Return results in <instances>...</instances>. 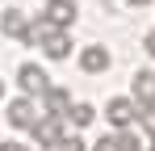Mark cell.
<instances>
[{"label":"cell","mask_w":155,"mask_h":151,"mask_svg":"<svg viewBox=\"0 0 155 151\" xmlns=\"http://www.w3.org/2000/svg\"><path fill=\"white\" fill-rule=\"evenodd\" d=\"M92 118H97V113H92V105H71V126H88Z\"/></svg>","instance_id":"8fae6325"},{"label":"cell","mask_w":155,"mask_h":151,"mask_svg":"<svg viewBox=\"0 0 155 151\" xmlns=\"http://www.w3.org/2000/svg\"><path fill=\"white\" fill-rule=\"evenodd\" d=\"M138 122H143V130H147V134L155 139V105H151V109H143V113H138Z\"/></svg>","instance_id":"4fadbf2b"},{"label":"cell","mask_w":155,"mask_h":151,"mask_svg":"<svg viewBox=\"0 0 155 151\" xmlns=\"http://www.w3.org/2000/svg\"><path fill=\"white\" fill-rule=\"evenodd\" d=\"M0 151H29V147H21V143H0Z\"/></svg>","instance_id":"9a60e30c"},{"label":"cell","mask_w":155,"mask_h":151,"mask_svg":"<svg viewBox=\"0 0 155 151\" xmlns=\"http://www.w3.org/2000/svg\"><path fill=\"white\" fill-rule=\"evenodd\" d=\"M46 151H84V143H80L76 134H63V139H59L54 147H46Z\"/></svg>","instance_id":"7c38bea8"},{"label":"cell","mask_w":155,"mask_h":151,"mask_svg":"<svg viewBox=\"0 0 155 151\" xmlns=\"http://www.w3.org/2000/svg\"><path fill=\"white\" fill-rule=\"evenodd\" d=\"M25 42H38L46 59H67V55H71V34L59 29V25H51L46 17H42L38 25H29V38H25Z\"/></svg>","instance_id":"6da1fadb"},{"label":"cell","mask_w":155,"mask_h":151,"mask_svg":"<svg viewBox=\"0 0 155 151\" xmlns=\"http://www.w3.org/2000/svg\"><path fill=\"white\" fill-rule=\"evenodd\" d=\"M0 29H4L8 38H29V21H25L21 8H4V13H0Z\"/></svg>","instance_id":"8992f818"},{"label":"cell","mask_w":155,"mask_h":151,"mask_svg":"<svg viewBox=\"0 0 155 151\" xmlns=\"http://www.w3.org/2000/svg\"><path fill=\"white\" fill-rule=\"evenodd\" d=\"M34 139H38L42 147H54V143L63 139V118H59V113H46V118H38V122H34Z\"/></svg>","instance_id":"277c9868"},{"label":"cell","mask_w":155,"mask_h":151,"mask_svg":"<svg viewBox=\"0 0 155 151\" xmlns=\"http://www.w3.org/2000/svg\"><path fill=\"white\" fill-rule=\"evenodd\" d=\"M42 97H46V109H51V113H59V118H63V109H71V97H67L63 88H46Z\"/></svg>","instance_id":"30bf717a"},{"label":"cell","mask_w":155,"mask_h":151,"mask_svg":"<svg viewBox=\"0 0 155 151\" xmlns=\"http://www.w3.org/2000/svg\"><path fill=\"white\" fill-rule=\"evenodd\" d=\"M105 118L117 126V130H126V126L138 118V109H134V101H130V97H113L109 105H105Z\"/></svg>","instance_id":"3957f363"},{"label":"cell","mask_w":155,"mask_h":151,"mask_svg":"<svg viewBox=\"0 0 155 151\" xmlns=\"http://www.w3.org/2000/svg\"><path fill=\"white\" fill-rule=\"evenodd\" d=\"M134 101H143L147 109L155 105V72H134Z\"/></svg>","instance_id":"9c48e42d"},{"label":"cell","mask_w":155,"mask_h":151,"mask_svg":"<svg viewBox=\"0 0 155 151\" xmlns=\"http://www.w3.org/2000/svg\"><path fill=\"white\" fill-rule=\"evenodd\" d=\"M92 151H122V139H101Z\"/></svg>","instance_id":"5bb4252c"},{"label":"cell","mask_w":155,"mask_h":151,"mask_svg":"<svg viewBox=\"0 0 155 151\" xmlns=\"http://www.w3.org/2000/svg\"><path fill=\"white\" fill-rule=\"evenodd\" d=\"M17 84H21L25 92H34V97H42V92L51 88V80H46V72H42L38 63H21V67H17Z\"/></svg>","instance_id":"7a4b0ae2"},{"label":"cell","mask_w":155,"mask_h":151,"mask_svg":"<svg viewBox=\"0 0 155 151\" xmlns=\"http://www.w3.org/2000/svg\"><path fill=\"white\" fill-rule=\"evenodd\" d=\"M42 17L59 29H67V25L76 21V0H46V8H42Z\"/></svg>","instance_id":"5b68a950"},{"label":"cell","mask_w":155,"mask_h":151,"mask_svg":"<svg viewBox=\"0 0 155 151\" xmlns=\"http://www.w3.org/2000/svg\"><path fill=\"white\" fill-rule=\"evenodd\" d=\"M8 122L17 126V130H34V122H38V118H34V101L29 97L13 101V105H8Z\"/></svg>","instance_id":"ba28073f"},{"label":"cell","mask_w":155,"mask_h":151,"mask_svg":"<svg viewBox=\"0 0 155 151\" xmlns=\"http://www.w3.org/2000/svg\"><path fill=\"white\" fill-rule=\"evenodd\" d=\"M0 97H4V84H0Z\"/></svg>","instance_id":"ac0fdd59"},{"label":"cell","mask_w":155,"mask_h":151,"mask_svg":"<svg viewBox=\"0 0 155 151\" xmlns=\"http://www.w3.org/2000/svg\"><path fill=\"white\" fill-rule=\"evenodd\" d=\"M80 67H84L88 76L105 72V67H109V50H105L101 42H97V46H84V50H80Z\"/></svg>","instance_id":"52a82bcc"},{"label":"cell","mask_w":155,"mask_h":151,"mask_svg":"<svg viewBox=\"0 0 155 151\" xmlns=\"http://www.w3.org/2000/svg\"><path fill=\"white\" fill-rule=\"evenodd\" d=\"M130 4H151V0H130Z\"/></svg>","instance_id":"e0dca14e"},{"label":"cell","mask_w":155,"mask_h":151,"mask_svg":"<svg viewBox=\"0 0 155 151\" xmlns=\"http://www.w3.org/2000/svg\"><path fill=\"white\" fill-rule=\"evenodd\" d=\"M143 46H147V50L155 55V34H147V38H143Z\"/></svg>","instance_id":"2e32d148"}]
</instances>
